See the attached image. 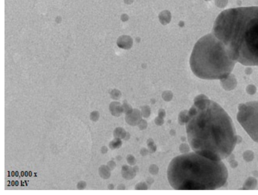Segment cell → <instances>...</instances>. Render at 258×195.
I'll list each match as a JSON object with an SVG mask.
<instances>
[{
    "label": "cell",
    "instance_id": "1",
    "mask_svg": "<svg viewBox=\"0 0 258 195\" xmlns=\"http://www.w3.org/2000/svg\"><path fill=\"white\" fill-rule=\"evenodd\" d=\"M185 122L189 143L197 153L221 160L234 150L237 136L233 122L216 102L204 99L195 102Z\"/></svg>",
    "mask_w": 258,
    "mask_h": 195
},
{
    "label": "cell",
    "instance_id": "2",
    "mask_svg": "<svg viewBox=\"0 0 258 195\" xmlns=\"http://www.w3.org/2000/svg\"><path fill=\"white\" fill-rule=\"evenodd\" d=\"M213 34L235 62L258 66V7L225 10L217 18Z\"/></svg>",
    "mask_w": 258,
    "mask_h": 195
},
{
    "label": "cell",
    "instance_id": "3",
    "mask_svg": "<svg viewBox=\"0 0 258 195\" xmlns=\"http://www.w3.org/2000/svg\"><path fill=\"white\" fill-rule=\"evenodd\" d=\"M167 177L177 190H214L226 183L228 171L221 160L194 152L174 158L168 166Z\"/></svg>",
    "mask_w": 258,
    "mask_h": 195
},
{
    "label": "cell",
    "instance_id": "4",
    "mask_svg": "<svg viewBox=\"0 0 258 195\" xmlns=\"http://www.w3.org/2000/svg\"><path fill=\"white\" fill-rule=\"evenodd\" d=\"M235 62L224 44L213 34H208L195 44L190 64L192 72L196 76L213 80L227 78Z\"/></svg>",
    "mask_w": 258,
    "mask_h": 195
},
{
    "label": "cell",
    "instance_id": "5",
    "mask_svg": "<svg viewBox=\"0 0 258 195\" xmlns=\"http://www.w3.org/2000/svg\"><path fill=\"white\" fill-rule=\"evenodd\" d=\"M237 120L250 137L258 142V101L240 106Z\"/></svg>",
    "mask_w": 258,
    "mask_h": 195
},
{
    "label": "cell",
    "instance_id": "6",
    "mask_svg": "<svg viewBox=\"0 0 258 195\" xmlns=\"http://www.w3.org/2000/svg\"><path fill=\"white\" fill-rule=\"evenodd\" d=\"M99 117V112L96 111L92 112L90 114V120L93 122H96L97 121H98Z\"/></svg>",
    "mask_w": 258,
    "mask_h": 195
},
{
    "label": "cell",
    "instance_id": "7",
    "mask_svg": "<svg viewBox=\"0 0 258 195\" xmlns=\"http://www.w3.org/2000/svg\"><path fill=\"white\" fill-rule=\"evenodd\" d=\"M86 182H84V181H80L77 184V188L79 190H83L86 188Z\"/></svg>",
    "mask_w": 258,
    "mask_h": 195
}]
</instances>
